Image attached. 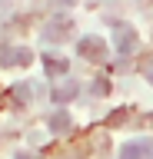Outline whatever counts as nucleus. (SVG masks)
I'll return each instance as SVG.
<instances>
[{
	"label": "nucleus",
	"mask_w": 153,
	"mask_h": 159,
	"mask_svg": "<svg viewBox=\"0 0 153 159\" xmlns=\"http://www.w3.org/2000/svg\"><path fill=\"white\" fill-rule=\"evenodd\" d=\"M113 43H117V53L120 57H130L136 50V30L130 23H113Z\"/></svg>",
	"instance_id": "f257e3e1"
},
{
	"label": "nucleus",
	"mask_w": 153,
	"mask_h": 159,
	"mask_svg": "<svg viewBox=\"0 0 153 159\" xmlns=\"http://www.w3.org/2000/svg\"><path fill=\"white\" fill-rule=\"evenodd\" d=\"M77 50H80V57L93 60V63H100V60L107 57V43H103V37H83L80 43H77Z\"/></svg>",
	"instance_id": "f03ea898"
},
{
	"label": "nucleus",
	"mask_w": 153,
	"mask_h": 159,
	"mask_svg": "<svg viewBox=\"0 0 153 159\" xmlns=\"http://www.w3.org/2000/svg\"><path fill=\"white\" fill-rule=\"evenodd\" d=\"M120 159H153V139H133L120 149Z\"/></svg>",
	"instance_id": "7ed1b4c3"
},
{
	"label": "nucleus",
	"mask_w": 153,
	"mask_h": 159,
	"mask_svg": "<svg viewBox=\"0 0 153 159\" xmlns=\"http://www.w3.org/2000/svg\"><path fill=\"white\" fill-rule=\"evenodd\" d=\"M30 63V50H23V47H7V50H0V66L7 70V66H27Z\"/></svg>",
	"instance_id": "20e7f679"
},
{
	"label": "nucleus",
	"mask_w": 153,
	"mask_h": 159,
	"mask_svg": "<svg viewBox=\"0 0 153 159\" xmlns=\"http://www.w3.org/2000/svg\"><path fill=\"white\" fill-rule=\"evenodd\" d=\"M67 33H70V20L60 17V20H53L50 27L43 30V40H67Z\"/></svg>",
	"instance_id": "39448f33"
},
{
	"label": "nucleus",
	"mask_w": 153,
	"mask_h": 159,
	"mask_svg": "<svg viewBox=\"0 0 153 159\" xmlns=\"http://www.w3.org/2000/svg\"><path fill=\"white\" fill-rule=\"evenodd\" d=\"M77 93H80V86H77V83H60V86H53V103H57V106H63V103H67V99H73Z\"/></svg>",
	"instance_id": "423d86ee"
},
{
	"label": "nucleus",
	"mask_w": 153,
	"mask_h": 159,
	"mask_svg": "<svg viewBox=\"0 0 153 159\" xmlns=\"http://www.w3.org/2000/svg\"><path fill=\"white\" fill-rule=\"evenodd\" d=\"M43 63H47V73H50V76H60V73H67V60H63V57H53V53H47V57H43Z\"/></svg>",
	"instance_id": "0eeeda50"
},
{
	"label": "nucleus",
	"mask_w": 153,
	"mask_h": 159,
	"mask_svg": "<svg viewBox=\"0 0 153 159\" xmlns=\"http://www.w3.org/2000/svg\"><path fill=\"white\" fill-rule=\"evenodd\" d=\"M50 126H53V129H60V133H67V129L73 126V123H70V113H67V109H57V113L50 116Z\"/></svg>",
	"instance_id": "6e6552de"
},
{
	"label": "nucleus",
	"mask_w": 153,
	"mask_h": 159,
	"mask_svg": "<svg viewBox=\"0 0 153 159\" xmlns=\"http://www.w3.org/2000/svg\"><path fill=\"white\" fill-rule=\"evenodd\" d=\"M10 93H13L17 99H20V103H27V99H33V86H30V83H17V86H13Z\"/></svg>",
	"instance_id": "1a4fd4ad"
},
{
	"label": "nucleus",
	"mask_w": 153,
	"mask_h": 159,
	"mask_svg": "<svg viewBox=\"0 0 153 159\" xmlns=\"http://www.w3.org/2000/svg\"><path fill=\"white\" fill-rule=\"evenodd\" d=\"M17 159H37V156H33V152H20Z\"/></svg>",
	"instance_id": "9d476101"
},
{
	"label": "nucleus",
	"mask_w": 153,
	"mask_h": 159,
	"mask_svg": "<svg viewBox=\"0 0 153 159\" xmlns=\"http://www.w3.org/2000/svg\"><path fill=\"white\" fill-rule=\"evenodd\" d=\"M146 80H150V83H153V63H150V66H146Z\"/></svg>",
	"instance_id": "9b49d317"
},
{
	"label": "nucleus",
	"mask_w": 153,
	"mask_h": 159,
	"mask_svg": "<svg viewBox=\"0 0 153 159\" xmlns=\"http://www.w3.org/2000/svg\"><path fill=\"white\" fill-rule=\"evenodd\" d=\"M60 3H73V0H60Z\"/></svg>",
	"instance_id": "f8f14e48"
}]
</instances>
